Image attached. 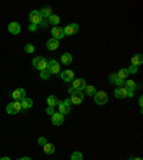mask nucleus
Returning <instances> with one entry per match:
<instances>
[{
    "label": "nucleus",
    "mask_w": 143,
    "mask_h": 160,
    "mask_svg": "<svg viewBox=\"0 0 143 160\" xmlns=\"http://www.w3.org/2000/svg\"><path fill=\"white\" fill-rule=\"evenodd\" d=\"M94 103L99 104V106H103V104L107 103V100H109V96H107L106 92L103 90H97L96 93H94Z\"/></svg>",
    "instance_id": "nucleus-1"
},
{
    "label": "nucleus",
    "mask_w": 143,
    "mask_h": 160,
    "mask_svg": "<svg viewBox=\"0 0 143 160\" xmlns=\"http://www.w3.org/2000/svg\"><path fill=\"white\" fill-rule=\"evenodd\" d=\"M32 64H33L34 69H37L39 72H43V70L47 69V60L44 59V57L39 56V57H34L33 62H32Z\"/></svg>",
    "instance_id": "nucleus-2"
},
{
    "label": "nucleus",
    "mask_w": 143,
    "mask_h": 160,
    "mask_svg": "<svg viewBox=\"0 0 143 160\" xmlns=\"http://www.w3.org/2000/svg\"><path fill=\"white\" fill-rule=\"evenodd\" d=\"M46 70L50 74H59L60 73V63L54 59L49 60V62H47V69Z\"/></svg>",
    "instance_id": "nucleus-3"
},
{
    "label": "nucleus",
    "mask_w": 143,
    "mask_h": 160,
    "mask_svg": "<svg viewBox=\"0 0 143 160\" xmlns=\"http://www.w3.org/2000/svg\"><path fill=\"white\" fill-rule=\"evenodd\" d=\"M29 19H30V24L39 26V24L42 23L43 17H42V14H40L39 10H32V12H30V14H29Z\"/></svg>",
    "instance_id": "nucleus-4"
},
{
    "label": "nucleus",
    "mask_w": 143,
    "mask_h": 160,
    "mask_svg": "<svg viewBox=\"0 0 143 160\" xmlns=\"http://www.w3.org/2000/svg\"><path fill=\"white\" fill-rule=\"evenodd\" d=\"M20 110H22V104H20V102H16V100H13L12 103H9L6 107L7 114H17Z\"/></svg>",
    "instance_id": "nucleus-5"
},
{
    "label": "nucleus",
    "mask_w": 143,
    "mask_h": 160,
    "mask_svg": "<svg viewBox=\"0 0 143 160\" xmlns=\"http://www.w3.org/2000/svg\"><path fill=\"white\" fill-rule=\"evenodd\" d=\"M79 30H80V27L77 23H70L63 29V33H64V36H74V34H77Z\"/></svg>",
    "instance_id": "nucleus-6"
},
{
    "label": "nucleus",
    "mask_w": 143,
    "mask_h": 160,
    "mask_svg": "<svg viewBox=\"0 0 143 160\" xmlns=\"http://www.w3.org/2000/svg\"><path fill=\"white\" fill-rule=\"evenodd\" d=\"M60 77H62V80L63 82H66V83H70V82H73L74 80V73L73 70H63V72H60Z\"/></svg>",
    "instance_id": "nucleus-7"
},
{
    "label": "nucleus",
    "mask_w": 143,
    "mask_h": 160,
    "mask_svg": "<svg viewBox=\"0 0 143 160\" xmlns=\"http://www.w3.org/2000/svg\"><path fill=\"white\" fill-rule=\"evenodd\" d=\"M12 97H13V100H16V102H20V100H23L24 97H26V90H24L23 87H19V89L12 92Z\"/></svg>",
    "instance_id": "nucleus-8"
},
{
    "label": "nucleus",
    "mask_w": 143,
    "mask_h": 160,
    "mask_svg": "<svg viewBox=\"0 0 143 160\" xmlns=\"http://www.w3.org/2000/svg\"><path fill=\"white\" fill-rule=\"evenodd\" d=\"M72 87L76 89L77 92H82V90L86 87V80L82 79V77H77V79H74L73 82H72Z\"/></svg>",
    "instance_id": "nucleus-9"
},
{
    "label": "nucleus",
    "mask_w": 143,
    "mask_h": 160,
    "mask_svg": "<svg viewBox=\"0 0 143 160\" xmlns=\"http://www.w3.org/2000/svg\"><path fill=\"white\" fill-rule=\"evenodd\" d=\"M52 123H53L54 126H62V124L64 123V116L62 113H59V112H54V113L52 114Z\"/></svg>",
    "instance_id": "nucleus-10"
},
{
    "label": "nucleus",
    "mask_w": 143,
    "mask_h": 160,
    "mask_svg": "<svg viewBox=\"0 0 143 160\" xmlns=\"http://www.w3.org/2000/svg\"><path fill=\"white\" fill-rule=\"evenodd\" d=\"M83 97H84V94L82 93V92H76L74 94H72V97H70V103L72 104H82L83 103Z\"/></svg>",
    "instance_id": "nucleus-11"
},
{
    "label": "nucleus",
    "mask_w": 143,
    "mask_h": 160,
    "mask_svg": "<svg viewBox=\"0 0 143 160\" xmlns=\"http://www.w3.org/2000/svg\"><path fill=\"white\" fill-rule=\"evenodd\" d=\"M109 82H110V84H116L117 87H123L125 86V80H120L119 77H117L116 73L110 74V76H109Z\"/></svg>",
    "instance_id": "nucleus-12"
},
{
    "label": "nucleus",
    "mask_w": 143,
    "mask_h": 160,
    "mask_svg": "<svg viewBox=\"0 0 143 160\" xmlns=\"http://www.w3.org/2000/svg\"><path fill=\"white\" fill-rule=\"evenodd\" d=\"M52 36H53V39L56 40H60L64 37V33H63V29L59 26H54L53 29H52Z\"/></svg>",
    "instance_id": "nucleus-13"
},
{
    "label": "nucleus",
    "mask_w": 143,
    "mask_h": 160,
    "mask_svg": "<svg viewBox=\"0 0 143 160\" xmlns=\"http://www.w3.org/2000/svg\"><path fill=\"white\" fill-rule=\"evenodd\" d=\"M20 30H22L20 23H17V22H12V23H9V32L12 34H20Z\"/></svg>",
    "instance_id": "nucleus-14"
},
{
    "label": "nucleus",
    "mask_w": 143,
    "mask_h": 160,
    "mask_svg": "<svg viewBox=\"0 0 143 160\" xmlns=\"http://www.w3.org/2000/svg\"><path fill=\"white\" fill-rule=\"evenodd\" d=\"M57 107H59V113H62L63 116H64V114H69L70 113V106H69V104H66L64 102H60V100H59Z\"/></svg>",
    "instance_id": "nucleus-15"
},
{
    "label": "nucleus",
    "mask_w": 143,
    "mask_h": 160,
    "mask_svg": "<svg viewBox=\"0 0 143 160\" xmlns=\"http://www.w3.org/2000/svg\"><path fill=\"white\" fill-rule=\"evenodd\" d=\"M46 47H47V50H57L59 49V40H56V39L52 37L50 40L46 42Z\"/></svg>",
    "instance_id": "nucleus-16"
},
{
    "label": "nucleus",
    "mask_w": 143,
    "mask_h": 160,
    "mask_svg": "<svg viewBox=\"0 0 143 160\" xmlns=\"http://www.w3.org/2000/svg\"><path fill=\"white\" fill-rule=\"evenodd\" d=\"M115 97L116 99H125L126 97V87H117L115 90Z\"/></svg>",
    "instance_id": "nucleus-17"
},
{
    "label": "nucleus",
    "mask_w": 143,
    "mask_h": 160,
    "mask_svg": "<svg viewBox=\"0 0 143 160\" xmlns=\"http://www.w3.org/2000/svg\"><path fill=\"white\" fill-rule=\"evenodd\" d=\"M47 106L49 107H54V106H57V103H59V99H57L54 94H50L49 97H47Z\"/></svg>",
    "instance_id": "nucleus-18"
},
{
    "label": "nucleus",
    "mask_w": 143,
    "mask_h": 160,
    "mask_svg": "<svg viewBox=\"0 0 143 160\" xmlns=\"http://www.w3.org/2000/svg\"><path fill=\"white\" fill-rule=\"evenodd\" d=\"M20 104H22V109H30L33 106V100L29 97H24L23 100H20Z\"/></svg>",
    "instance_id": "nucleus-19"
},
{
    "label": "nucleus",
    "mask_w": 143,
    "mask_h": 160,
    "mask_svg": "<svg viewBox=\"0 0 143 160\" xmlns=\"http://www.w3.org/2000/svg\"><path fill=\"white\" fill-rule=\"evenodd\" d=\"M39 12H40V14H42V17H43V19H44V17H47V19H49V17L53 14V13H52V7H50V6H44L43 9L39 10Z\"/></svg>",
    "instance_id": "nucleus-20"
},
{
    "label": "nucleus",
    "mask_w": 143,
    "mask_h": 160,
    "mask_svg": "<svg viewBox=\"0 0 143 160\" xmlns=\"http://www.w3.org/2000/svg\"><path fill=\"white\" fill-rule=\"evenodd\" d=\"M54 150H56V147H54V144H52V143H46L43 146V152L46 154H53Z\"/></svg>",
    "instance_id": "nucleus-21"
},
{
    "label": "nucleus",
    "mask_w": 143,
    "mask_h": 160,
    "mask_svg": "<svg viewBox=\"0 0 143 160\" xmlns=\"http://www.w3.org/2000/svg\"><path fill=\"white\" fill-rule=\"evenodd\" d=\"M84 93L87 94V96H94V93L97 92V89L94 86H92V84H86V87H84Z\"/></svg>",
    "instance_id": "nucleus-22"
},
{
    "label": "nucleus",
    "mask_w": 143,
    "mask_h": 160,
    "mask_svg": "<svg viewBox=\"0 0 143 160\" xmlns=\"http://www.w3.org/2000/svg\"><path fill=\"white\" fill-rule=\"evenodd\" d=\"M142 63H143L142 54H135V56L132 57V64H133V66H137V67H139Z\"/></svg>",
    "instance_id": "nucleus-23"
},
{
    "label": "nucleus",
    "mask_w": 143,
    "mask_h": 160,
    "mask_svg": "<svg viewBox=\"0 0 143 160\" xmlns=\"http://www.w3.org/2000/svg\"><path fill=\"white\" fill-rule=\"evenodd\" d=\"M60 60H62V63H63V64H70L73 59H72V54H70V53H63Z\"/></svg>",
    "instance_id": "nucleus-24"
},
{
    "label": "nucleus",
    "mask_w": 143,
    "mask_h": 160,
    "mask_svg": "<svg viewBox=\"0 0 143 160\" xmlns=\"http://www.w3.org/2000/svg\"><path fill=\"white\" fill-rule=\"evenodd\" d=\"M116 74H117V77H119L120 80H126V77L129 76V72H127V69H120Z\"/></svg>",
    "instance_id": "nucleus-25"
},
{
    "label": "nucleus",
    "mask_w": 143,
    "mask_h": 160,
    "mask_svg": "<svg viewBox=\"0 0 143 160\" xmlns=\"http://www.w3.org/2000/svg\"><path fill=\"white\" fill-rule=\"evenodd\" d=\"M49 23H50V24H53V27H54V26H57V24L60 23V17L57 16V14H52V16L49 17Z\"/></svg>",
    "instance_id": "nucleus-26"
},
{
    "label": "nucleus",
    "mask_w": 143,
    "mask_h": 160,
    "mask_svg": "<svg viewBox=\"0 0 143 160\" xmlns=\"http://www.w3.org/2000/svg\"><path fill=\"white\" fill-rule=\"evenodd\" d=\"M126 89H136V83H135V80H125V86Z\"/></svg>",
    "instance_id": "nucleus-27"
},
{
    "label": "nucleus",
    "mask_w": 143,
    "mask_h": 160,
    "mask_svg": "<svg viewBox=\"0 0 143 160\" xmlns=\"http://www.w3.org/2000/svg\"><path fill=\"white\" fill-rule=\"evenodd\" d=\"M70 160H83V154L80 153V152H73Z\"/></svg>",
    "instance_id": "nucleus-28"
},
{
    "label": "nucleus",
    "mask_w": 143,
    "mask_h": 160,
    "mask_svg": "<svg viewBox=\"0 0 143 160\" xmlns=\"http://www.w3.org/2000/svg\"><path fill=\"white\" fill-rule=\"evenodd\" d=\"M127 72H129V74H130V73L136 74L137 72H139V69H137V66H133V64H130V66L127 67Z\"/></svg>",
    "instance_id": "nucleus-29"
},
{
    "label": "nucleus",
    "mask_w": 143,
    "mask_h": 160,
    "mask_svg": "<svg viewBox=\"0 0 143 160\" xmlns=\"http://www.w3.org/2000/svg\"><path fill=\"white\" fill-rule=\"evenodd\" d=\"M24 52H26V53H33L34 52V46L33 44H26V46H24Z\"/></svg>",
    "instance_id": "nucleus-30"
},
{
    "label": "nucleus",
    "mask_w": 143,
    "mask_h": 160,
    "mask_svg": "<svg viewBox=\"0 0 143 160\" xmlns=\"http://www.w3.org/2000/svg\"><path fill=\"white\" fill-rule=\"evenodd\" d=\"M40 77L43 80H49V77H50V73L47 72V70H43V72H40Z\"/></svg>",
    "instance_id": "nucleus-31"
},
{
    "label": "nucleus",
    "mask_w": 143,
    "mask_h": 160,
    "mask_svg": "<svg viewBox=\"0 0 143 160\" xmlns=\"http://www.w3.org/2000/svg\"><path fill=\"white\" fill-rule=\"evenodd\" d=\"M37 143H39L40 146H44V144L47 143V139H46V137H39V140H37Z\"/></svg>",
    "instance_id": "nucleus-32"
},
{
    "label": "nucleus",
    "mask_w": 143,
    "mask_h": 160,
    "mask_svg": "<svg viewBox=\"0 0 143 160\" xmlns=\"http://www.w3.org/2000/svg\"><path fill=\"white\" fill-rule=\"evenodd\" d=\"M135 89H126V97H133Z\"/></svg>",
    "instance_id": "nucleus-33"
},
{
    "label": "nucleus",
    "mask_w": 143,
    "mask_h": 160,
    "mask_svg": "<svg viewBox=\"0 0 143 160\" xmlns=\"http://www.w3.org/2000/svg\"><path fill=\"white\" fill-rule=\"evenodd\" d=\"M46 113L52 116V114L54 113V107H49V106H47V109H46Z\"/></svg>",
    "instance_id": "nucleus-34"
},
{
    "label": "nucleus",
    "mask_w": 143,
    "mask_h": 160,
    "mask_svg": "<svg viewBox=\"0 0 143 160\" xmlns=\"http://www.w3.org/2000/svg\"><path fill=\"white\" fill-rule=\"evenodd\" d=\"M47 24H49V23H47V22H46V20H42V23H40L39 24V26H42V27H43V29H44V27H47Z\"/></svg>",
    "instance_id": "nucleus-35"
},
{
    "label": "nucleus",
    "mask_w": 143,
    "mask_h": 160,
    "mask_svg": "<svg viewBox=\"0 0 143 160\" xmlns=\"http://www.w3.org/2000/svg\"><path fill=\"white\" fill-rule=\"evenodd\" d=\"M76 92H77V90H76V89H73V87H72V86L69 87V93H70V94H74V93H76Z\"/></svg>",
    "instance_id": "nucleus-36"
},
{
    "label": "nucleus",
    "mask_w": 143,
    "mask_h": 160,
    "mask_svg": "<svg viewBox=\"0 0 143 160\" xmlns=\"http://www.w3.org/2000/svg\"><path fill=\"white\" fill-rule=\"evenodd\" d=\"M36 29H37V26H34V24H30V26H29V30H30V32H34Z\"/></svg>",
    "instance_id": "nucleus-37"
},
{
    "label": "nucleus",
    "mask_w": 143,
    "mask_h": 160,
    "mask_svg": "<svg viewBox=\"0 0 143 160\" xmlns=\"http://www.w3.org/2000/svg\"><path fill=\"white\" fill-rule=\"evenodd\" d=\"M19 160H32V159H30V157L29 156H24V157H20V159Z\"/></svg>",
    "instance_id": "nucleus-38"
},
{
    "label": "nucleus",
    "mask_w": 143,
    "mask_h": 160,
    "mask_svg": "<svg viewBox=\"0 0 143 160\" xmlns=\"http://www.w3.org/2000/svg\"><path fill=\"white\" fill-rule=\"evenodd\" d=\"M129 160H142V157H130Z\"/></svg>",
    "instance_id": "nucleus-39"
},
{
    "label": "nucleus",
    "mask_w": 143,
    "mask_h": 160,
    "mask_svg": "<svg viewBox=\"0 0 143 160\" xmlns=\"http://www.w3.org/2000/svg\"><path fill=\"white\" fill-rule=\"evenodd\" d=\"M63 102H64V103H66V104H69V106H70V104H72V103H70V99H66V100H63Z\"/></svg>",
    "instance_id": "nucleus-40"
},
{
    "label": "nucleus",
    "mask_w": 143,
    "mask_h": 160,
    "mask_svg": "<svg viewBox=\"0 0 143 160\" xmlns=\"http://www.w3.org/2000/svg\"><path fill=\"white\" fill-rule=\"evenodd\" d=\"M0 160H10V157H7V156H3V157H0Z\"/></svg>",
    "instance_id": "nucleus-41"
}]
</instances>
